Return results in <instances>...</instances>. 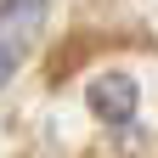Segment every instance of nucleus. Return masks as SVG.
I'll return each mask as SVG.
<instances>
[{
	"label": "nucleus",
	"instance_id": "obj_1",
	"mask_svg": "<svg viewBox=\"0 0 158 158\" xmlns=\"http://www.w3.org/2000/svg\"><path fill=\"white\" fill-rule=\"evenodd\" d=\"M40 23H45V0H0V90L28 62V51L40 40Z\"/></svg>",
	"mask_w": 158,
	"mask_h": 158
},
{
	"label": "nucleus",
	"instance_id": "obj_2",
	"mask_svg": "<svg viewBox=\"0 0 158 158\" xmlns=\"http://www.w3.org/2000/svg\"><path fill=\"white\" fill-rule=\"evenodd\" d=\"M85 102H90V113L102 118L107 130H118V124H130L135 118V107H141V85H135L130 73H96L90 85H85Z\"/></svg>",
	"mask_w": 158,
	"mask_h": 158
}]
</instances>
